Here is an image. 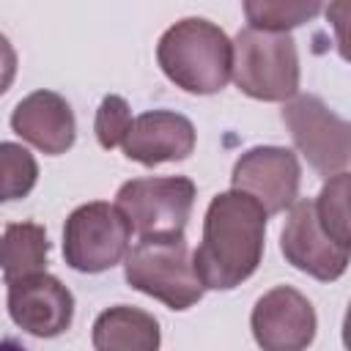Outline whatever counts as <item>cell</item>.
<instances>
[{
    "instance_id": "obj_15",
    "label": "cell",
    "mask_w": 351,
    "mask_h": 351,
    "mask_svg": "<svg viewBox=\"0 0 351 351\" xmlns=\"http://www.w3.org/2000/svg\"><path fill=\"white\" fill-rule=\"evenodd\" d=\"M49 239L38 222H11L0 236V271L5 282L47 271Z\"/></svg>"
},
{
    "instance_id": "obj_20",
    "label": "cell",
    "mask_w": 351,
    "mask_h": 351,
    "mask_svg": "<svg viewBox=\"0 0 351 351\" xmlns=\"http://www.w3.org/2000/svg\"><path fill=\"white\" fill-rule=\"evenodd\" d=\"M16 66H19L16 49H14V44L8 41V36L0 33V96L11 88V82H14V77H16Z\"/></svg>"
},
{
    "instance_id": "obj_7",
    "label": "cell",
    "mask_w": 351,
    "mask_h": 351,
    "mask_svg": "<svg viewBox=\"0 0 351 351\" xmlns=\"http://www.w3.org/2000/svg\"><path fill=\"white\" fill-rule=\"evenodd\" d=\"M282 121L291 132L293 145L315 173L332 178L348 167L351 126L318 96L296 93L293 99H288L282 107Z\"/></svg>"
},
{
    "instance_id": "obj_12",
    "label": "cell",
    "mask_w": 351,
    "mask_h": 351,
    "mask_svg": "<svg viewBox=\"0 0 351 351\" xmlns=\"http://www.w3.org/2000/svg\"><path fill=\"white\" fill-rule=\"evenodd\" d=\"M197 132L192 121L173 110H148L132 118V126L123 137V154L132 162L145 167L162 162H181L195 151Z\"/></svg>"
},
{
    "instance_id": "obj_8",
    "label": "cell",
    "mask_w": 351,
    "mask_h": 351,
    "mask_svg": "<svg viewBox=\"0 0 351 351\" xmlns=\"http://www.w3.org/2000/svg\"><path fill=\"white\" fill-rule=\"evenodd\" d=\"M302 165L291 148L255 145L244 151L230 173V186L261 203L266 214H282L299 197Z\"/></svg>"
},
{
    "instance_id": "obj_9",
    "label": "cell",
    "mask_w": 351,
    "mask_h": 351,
    "mask_svg": "<svg viewBox=\"0 0 351 351\" xmlns=\"http://www.w3.org/2000/svg\"><path fill=\"white\" fill-rule=\"evenodd\" d=\"M250 329L261 351H307L315 340L318 318L302 291L293 285H274L255 302Z\"/></svg>"
},
{
    "instance_id": "obj_6",
    "label": "cell",
    "mask_w": 351,
    "mask_h": 351,
    "mask_svg": "<svg viewBox=\"0 0 351 351\" xmlns=\"http://www.w3.org/2000/svg\"><path fill=\"white\" fill-rule=\"evenodd\" d=\"M195 181L186 176H148L121 184L115 206L143 236H178L195 206Z\"/></svg>"
},
{
    "instance_id": "obj_2",
    "label": "cell",
    "mask_w": 351,
    "mask_h": 351,
    "mask_svg": "<svg viewBox=\"0 0 351 351\" xmlns=\"http://www.w3.org/2000/svg\"><path fill=\"white\" fill-rule=\"evenodd\" d=\"M156 63L176 88L211 96L230 80L233 44L219 25L203 16H184L159 36Z\"/></svg>"
},
{
    "instance_id": "obj_5",
    "label": "cell",
    "mask_w": 351,
    "mask_h": 351,
    "mask_svg": "<svg viewBox=\"0 0 351 351\" xmlns=\"http://www.w3.org/2000/svg\"><path fill=\"white\" fill-rule=\"evenodd\" d=\"M132 241V225L115 203L90 200L77 206L63 225V258L74 271L99 274L118 266Z\"/></svg>"
},
{
    "instance_id": "obj_18",
    "label": "cell",
    "mask_w": 351,
    "mask_h": 351,
    "mask_svg": "<svg viewBox=\"0 0 351 351\" xmlns=\"http://www.w3.org/2000/svg\"><path fill=\"white\" fill-rule=\"evenodd\" d=\"M38 181L36 156L19 143H0V203L27 197Z\"/></svg>"
},
{
    "instance_id": "obj_16",
    "label": "cell",
    "mask_w": 351,
    "mask_h": 351,
    "mask_svg": "<svg viewBox=\"0 0 351 351\" xmlns=\"http://www.w3.org/2000/svg\"><path fill=\"white\" fill-rule=\"evenodd\" d=\"M348 186H351V176L348 170L332 176L318 197L313 200L315 208V219L321 225V230L340 247L351 250V230H348Z\"/></svg>"
},
{
    "instance_id": "obj_21",
    "label": "cell",
    "mask_w": 351,
    "mask_h": 351,
    "mask_svg": "<svg viewBox=\"0 0 351 351\" xmlns=\"http://www.w3.org/2000/svg\"><path fill=\"white\" fill-rule=\"evenodd\" d=\"M0 351H27L19 340H14V337H5V340H0Z\"/></svg>"
},
{
    "instance_id": "obj_11",
    "label": "cell",
    "mask_w": 351,
    "mask_h": 351,
    "mask_svg": "<svg viewBox=\"0 0 351 351\" xmlns=\"http://www.w3.org/2000/svg\"><path fill=\"white\" fill-rule=\"evenodd\" d=\"M280 250L293 269L321 282H335L348 269V250L335 244L321 230L313 200H296L291 206L285 228L280 233Z\"/></svg>"
},
{
    "instance_id": "obj_4",
    "label": "cell",
    "mask_w": 351,
    "mask_h": 351,
    "mask_svg": "<svg viewBox=\"0 0 351 351\" xmlns=\"http://www.w3.org/2000/svg\"><path fill=\"white\" fill-rule=\"evenodd\" d=\"M236 88L258 101H288L299 93V49L288 33L244 27L230 41Z\"/></svg>"
},
{
    "instance_id": "obj_13",
    "label": "cell",
    "mask_w": 351,
    "mask_h": 351,
    "mask_svg": "<svg viewBox=\"0 0 351 351\" xmlns=\"http://www.w3.org/2000/svg\"><path fill=\"white\" fill-rule=\"evenodd\" d=\"M11 129L16 137L49 156L66 154L77 140V118L71 104L60 93L44 88L27 93L14 107Z\"/></svg>"
},
{
    "instance_id": "obj_3",
    "label": "cell",
    "mask_w": 351,
    "mask_h": 351,
    "mask_svg": "<svg viewBox=\"0 0 351 351\" xmlns=\"http://www.w3.org/2000/svg\"><path fill=\"white\" fill-rule=\"evenodd\" d=\"M123 277L134 291L162 302L170 310H189L206 293L195 274L184 233L143 236L126 252Z\"/></svg>"
},
{
    "instance_id": "obj_17",
    "label": "cell",
    "mask_w": 351,
    "mask_h": 351,
    "mask_svg": "<svg viewBox=\"0 0 351 351\" xmlns=\"http://www.w3.org/2000/svg\"><path fill=\"white\" fill-rule=\"evenodd\" d=\"M321 3H299V0H247L244 14L252 30L263 33H288L296 25L310 22L321 14Z\"/></svg>"
},
{
    "instance_id": "obj_10",
    "label": "cell",
    "mask_w": 351,
    "mask_h": 351,
    "mask_svg": "<svg viewBox=\"0 0 351 351\" xmlns=\"http://www.w3.org/2000/svg\"><path fill=\"white\" fill-rule=\"evenodd\" d=\"M8 285V315L11 321L33 337H58L74 321L71 291L49 271L27 274Z\"/></svg>"
},
{
    "instance_id": "obj_19",
    "label": "cell",
    "mask_w": 351,
    "mask_h": 351,
    "mask_svg": "<svg viewBox=\"0 0 351 351\" xmlns=\"http://www.w3.org/2000/svg\"><path fill=\"white\" fill-rule=\"evenodd\" d=\"M132 126V110H129V101L118 93H110L101 99L99 110H96V121H93V132H96V140L101 148L112 151L115 145L123 143L126 132Z\"/></svg>"
},
{
    "instance_id": "obj_14",
    "label": "cell",
    "mask_w": 351,
    "mask_h": 351,
    "mask_svg": "<svg viewBox=\"0 0 351 351\" xmlns=\"http://www.w3.org/2000/svg\"><path fill=\"white\" fill-rule=\"evenodd\" d=\"M90 340L96 351H159L162 332L151 313L132 304H115L96 315Z\"/></svg>"
},
{
    "instance_id": "obj_1",
    "label": "cell",
    "mask_w": 351,
    "mask_h": 351,
    "mask_svg": "<svg viewBox=\"0 0 351 351\" xmlns=\"http://www.w3.org/2000/svg\"><path fill=\"white\" fill-rule=\"evenodd\" d=\"M269 214L244 192L228 189L211 197L203 217V239L192 266L203 288L230 291L250 280L263 258Z\"/></svg>"
}]
</instances>
